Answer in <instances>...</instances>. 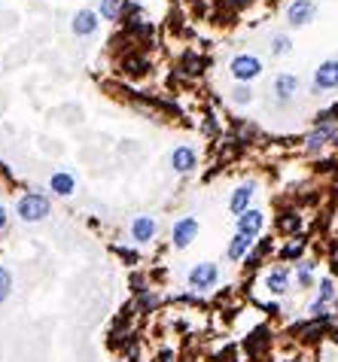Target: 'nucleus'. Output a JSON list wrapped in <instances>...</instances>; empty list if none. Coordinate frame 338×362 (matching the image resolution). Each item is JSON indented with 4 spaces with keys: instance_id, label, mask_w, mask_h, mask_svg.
Wrapping results in <instances>:
<instances>
[{
    "instance_id": "f257e3e1",
    "label": "nucleus",
    "mask_w": 338,
    "mask_h": 362,
    "mask_svg": "<svg viewBox=\"0 0 338 362\" xmlns=\"http://www.w3.org/2000/svg\"><path fill=\"white\" fill-rule=\"evenodd\" d=\"M15 213L25 222H40L49 217V198L40 195V192H25L19 198V204H15Z\"/></svg>"
},
{
    "instance_id": "f03ea898",
    "label": "nucleus",
    "mask_w": 338,
    "mask_h": 362,
    "mask_svg": "<svg viewBox=\"0 0 338 362\" xmlns=\"http://www.w3.org/2000/svg\"><path fill=\"white\" fill-rule=\"evenodd\" d=\"M229 71H232V76L238 82H250L263 73V61H259L256 55H235L232 64H229Z\"/></svg>"
},
{
    "instance_id": "7ed1b4c3",
    "label": "nucleus",
    "mask_w": 338,
    "mask_h": 362,
    "mask_svg": "<svg viewBox=\"0 0 338 362\" xmlns=\"http://www.w3.org/2000/svg\"><path fill=\"white\" fill-rule=\"evenodd\" d=\"M217 280H220V268L213 265V262H198V265L189 271V287L192 289H211Z\"/></svg>"
},
{
    "instance_id": "20e7f679",
    "label": "nucleus",
    "mask_w": 338,
    "mask_h": 362,
    "mask_svg": "<svg viewBox=\"0 0 338 362\" xmlns=\"http://www.w3.org/2000/svg\"><path fill=\"white\" fill-rule=\"evenodd\" d=\"M314 15H317V3L314 0H293V3L287 6V21L293 28H302L314 21Z\"/></svg>"
},
{
    "instance_id": "39448f33",
    "label": "nucleus",
    "mask_w": 338,
    "mask_h": 362,
    "mask_svg": "<svg viewBox=\"0 0 338 362\" xmlns=\"http://www.w3.org/2000/svg\"><path fill=\"white\" fill-rule=\"evenodd\" d=\"M195 235H198V219H195V217H183V219L174 222L171 241H174L177 250H186V246L195 241Z\"/></svg>"
},
{
    "instance_id": "423d86ee",
    "label": "nucleus",
    "mask_w": 338,
    "mask_h": 362,
    "mask_svg": "<svg viewBox=\"0 0 338 362\" xmlns=\"http://www.w3.org/2000/svg\"><path fill=\"white\" fill-rule=\"evenodd\" d=\"M314 89L317 91H332L338 89V58H329L314 71Z\"/></svg>"
},
{
    "instance_id": "0eeeda50",
    "label": "nucleus",
    "mask_w": 338,
    "mask_h": 362,
    "mask_svg": "<svg viewBox=\"0 0 338 362\" xmlns=\"http://www.w3.org/2000/svg\"><path fill=\"white\" fill-rule=\"evenodd\" d=\"M263 226H265L263 210H244L241 217H238V232L247 235V237H256L259 232H263Z\"/></svg>"
},
{
    "instance_id": "6e6552de",
    "label": "nucleus",
    "mask_w": 338,
    "mask_h": 362,
    "mask_svg": "<svg viewBox=\"0 0 338 362\" xmlns=\"http://www.w3.org/2000/svg\"><path fill=\"white\" fill-rule=\"evenodd\" d=\"M253 195H256V186H253V183H244V186H238V189L232 192V198H229V210L241 217L244 210H250Z\"/></svg>"
},
{
    "instance_id": "1a4fd4ad",
    "label": "nucleus",
    "mask_w": 338,
    "mask_h": 362,
    "mask_svg": "<svg viewBox=\"0 0 338 362\" xmlns=\"http://www.w3.org/2000/svg\"><path fill=\"white\" fill-rule=\"evenodd\" d=\"M195 161H198V156H195V150H189V146H177V150L171 152V168L177 174H189L192 168H195Z\"/></svg>"
},
{
    "instance_id": "9d476101",
    "label": "nucleus",
    "mask_w": 338,
    "mask_h": 362,
    "mask_svg": "<svg viewBox=\"0 0 338 362\" xmlns=\"http://www.w3.org/2000/svg\"><path fill=\"white\" fill-rule=\"evenodd\" d=\"M71 28H73V34H76V37H89V34H95V30H98V15L91 12V10H80V12L73 15Z\"/></svg>"
},
{
    "instance_id": "9b49d317",
    "label": "nucleus",
    "mask_w": 338,
    "mask_h": 362,
    "mask_svg": "<svg viewBox=\"0 0 338 362\" xmlns=\"http://www.w3.org/2000/svg\"><path fill=\"white\" fill-rule=\"evenodd\" d=\"M296 89H299V76H293V73L274 76V98H278V101H290V98L296 95Z\"/></svg>"
},
{
    "instance_id": "f8f14e48",
    "label": "nucleus",
    "mask_w": 338,
    "mask_h": 362,
    "mask_svg": "<svg viewBox=\"0 0 338 362\" xmlns=\"http://www.w3.org/2000/svg\"><path fill=\"white\" fill-rule=\"evenodd\" d=\"M152 235H156V219H152V217H137L132 222V237L137 244L152 241Z\"/></svg>"
},
{
    "instance_id": "ddd939ff",
    "label": "nucleus",
    "mask_w": 338,
    "mask_h": 362,
    "mask_svg": "<svg viewBox=\"0 0 338 362\" xmlns=\"http://www.w3.org/2000/svg\"><path fill=\"white\" fill-rule=\"evenodd\" d=\"M265 287H268L272 296H283V292L290 289V271H287V268H274V271H268Z\"/></svg>"
},
{
    "instance_id": "4468645a",
    "label": "nucleus",
    "mask_w": 338,
    "mask_h": 362,
    "mask_svg": "<svg viewBox=\"0 0 338 362\" xmlns=\"http://www.w3.org/2000/svg\"><path fill=\"white\" fill-rule=\"evenodd\" d=\"M250 246H253V237H247V235H241V232H238V235L232 237V241H229L226 256L232 259V262H241V259L250 253Z\"/></svg>"
},
{
    "instance_id": "2eb2a0df",
    "label": "nucleus",
    "mask_w": 338,
    "mask_h": 362,
    "mask_svg": "<svg viewBox=\"0 0 338 362\" xmlns=\"http://www.w3.org/2000/svg\"><path fill=\"white\" fill-rule=\"evenodd\" d=\"M49 186H52V192L55 195H61V198H67V195H73V177L71 174H64V171H58V174H52V180H49Z\"/></svg>"
},
{
    "instance_id": "dca6fc26",
    "label": "nucleus",
    "mask_w": 338,
    "mask_h": 362,
    "mask_svg": "<svg viewBox=\"0 0 338 362\" xmlns=\"http://www.w3.org/2000/svg\"><path fill=\"white\" fill-rule=\"evenodd\" d=\"M335 141V125H323V128H317V131H311L308 134V150H317V146H323V143H332Z\"/></svg>"
},
{
    "instance_id": "f3484780",
    "label": "nucleus",
    "mask_w": 338,
    "mask_h": 362,
    "mask_svg": "<svg viewBox=\"0 0 338 362\" xmlns=\"http://www.w3.org/2000/svg\"><path fill=\"white\" fill-rule=\"evenodd\" d=\"M335 298V280L332 277H323V280H320V292H317V305H329Z\"/></svg>"
},
{
    "instance_id": "a211bd4d",
    "label": "nucleus",
    "mask_w": 338,
    "mask_h": 362,
    "mask_svg": "<svg viewBox=\"0 0 338 362\" xmlns=\"http://www.w3.org/2000/svg\"><path fill=\"white\" fill-rule=\"evenodd\" d=\"M122 12V0H101V15L107 21H116Z\"/></svg>"
},
{
    "instance_id": "6ab92c4d",
    "label": "nucleus",
    "mask_w": 338,
    "mask_h": 362,
    "mask_svg": "<svg viewBox=\"0 0 338 362\" xmlns=\"http://www.w3.org/2000/svg\"><path fill=\"white\" fill-rule=\"evenodd\" d=\"M290 49H293V43H290L287 34H278V37L272 40V55H287Z\"/></svg>"
},
{
    "instance_id": "aec40b11",
    "label": "nucleus",
    "mask_w": 338,
    "mask_h": 362,
    "mask_svg": "<svg viewBox=\"0 0 338 362\" xmlns=\"http://www.w3.org/2000/svg\"><path fill=\"white\" fill-rule=\"evenodd\" d=\"M10 289H12V277H10V271H6L3 265H0V302L10 298Z\"/></svg>"
},
{
    "instance_id": "412c9836",
    "label": "nucleus",
    "mask_w": 338,
    "mask_h": 362,
    "mask_svg": "<svg viewBox=\"0 0 338 362\" xmlns=\"http://www.w3.org/2000/svg\"><path fill=\"white\" fill-rule=\"evenodd\" d=\"M311 277H314V262H299V283L311 287Z\"/></svg>"
},
{
    "instance_id": "4be33fe9",
    "label": "nucleus",
    "mask_w": 338,
    "mask_h": 362,
    "mask_svg": "<svg viewBox=\"0 0 338 362\" xmlns=\"http://www.w3.org/2000/svg\"><path fill=\"white\" fill-rule=\"evenodd\" d=\"M232 101H235V104H250V101H253V91L241 82V86H238V89L232 91Z\"/></svg>"
},
{
    "instance_id": "5701e85b",
    "label": "nucleus",
    "mask_w": 338,
    "mask_h": 362,
    "mask_svg": "<svg viewBox=\"0 0 338 362\" xmlns=\"http://www.w3.org/2000/svg\"><path fill=\"white\" fill-rule=\"evenodd\" d=\"M302 250H305V244L296 241V244H290L287 250H283V256H287V259H299V256H302Z\"/></svg>"
},
{
    "instance_id": "b1692460",
    "label": "nucleus",
    "mask_w": 338,
    "mask_h": 362,
    "mask_svg": "<svg viewBox=\"0 0 338 362\" xmlns=\"http://www.w3.org/2000/svg\"><path fill=\"white\" fill-rule=\"evenodd\" d=\"M281 228H287V232H293V228H299V217H290V219H281Z\"/></svg>"
},
{
    "instance_id": "393cba45",
    "label": "nucleus",
    "mask_w": 338,
    "mask_h": 362,
    "mask_svg": "<svg viewBox=\"0 0 338 362\" xmlns=\"http://www.w3.org/2000/svg\"><path fill=\"white\" fill-rule=\"evenodd\" d=\"M3 226H6V210L0 207V228H3Z\"/></svg>"
},
{
    "instance_id": "a878e982",
    "label": "nucleus",
    "mask_w": 338,
    "mask_h": 362,
    "mask_svg": "<svg viewBox=\"0 0 338 362\" xmlns=\"http://www.w3.org/2000/svg\"><path fill=\"white\" fill-rule=\"evenodd\" d=\"M238 3H244V0H238Z\"/></svg>"
}]
</instances>
